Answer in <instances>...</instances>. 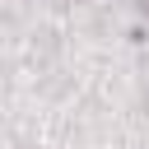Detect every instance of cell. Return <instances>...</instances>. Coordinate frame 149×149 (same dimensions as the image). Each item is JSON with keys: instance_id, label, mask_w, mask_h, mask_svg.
<instances>
[{"instance_id": "obj_1", "label": "cell", "mask_w": 149, "mask_h": 149, "mask_svg": "<svg viewBox=\"0 0 149 149\" xmlns=\"http://www.w3.org/2000/svg\"><path fill=\"white\" fill-rule=\"evenodd\" d=\"M140 5H144V9H149V0H140Z\"/></svg>"}]
</instances>
